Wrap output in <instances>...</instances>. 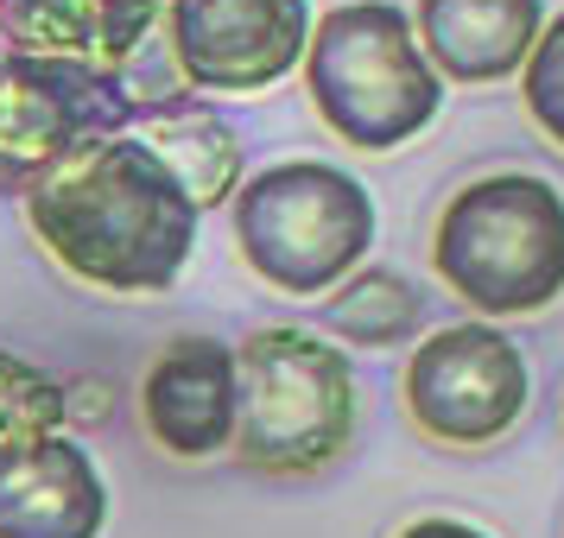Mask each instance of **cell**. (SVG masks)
I'll use <instances>...</instances> for the list:
<instances>
[{
    "instance_id": "obj_1",
    "label": "cell",
    "mask_w": 564,
    "mask_h": 538,
    "mask_svg": "<svg viewBox=\"0 0 564 538\" xmlns=\"http://www.w3.org/2000/svg\"><path fill=\"white\" fill-rule=\"evenodd\" d=\"M26 222L70 279L121 298L172 292L197 248V204L133 133H115L32 184Z\"/></svg>"
},
{
    "instance_id": "obj_2",
    "label": "cell",
    "mask_w": 564,
    "mask_h": 538,
    "mask_svg": "<svg viewBox=\"0 0 564 538\" xmlns=\"http://www.w3.org/2000/svg\"><path fill=\"white\" fill-rule=\"evenodd\" d=\"M299 70L317 121L356 153H400L444 108V83L412 39V13L393 0H343L317 13Z\"/></svg>"
},
{
    "instance_id": "obj_3",
    "label": "cell",
    "mask_w": 564,
    "mask_h": 538,
    "mask_svg": "<svg viewBox=\"0 0 564 538\" xmlns=\"http://www.w3.org/2000/svg\"><path fill=\"white\" fill-rule=\"evenodd\" d=\"M432 273L482 317H539L564 298V190L533 172L463 184L437 209Z\"/></svg>"
},
{
    "instance_id": "obj_4",
    "label": "cell",
    "mask_w": 564,
    "mask_h": 538,
    "mask_svg": "<svg viewBox=\"0 0 564 538\" xmlns=\"http://www.w3.org/2000/svg\"><path fill=\"white\" fill-rule=\"evenodd\" d=\"M349 355L311 330L267 323L235 342V457L260 475H317L356 443Z\"/></svg>"
},
{
    "instance_id": "obj_5",
    "label": "cell",
    "mask_w": 564,
    "mask_h": 538,
    "mask_svg": "<svg viewBox=\"0 0 564 538\" xmlns=\"http://www.w3.org/2000/svg\"><path fill=\"white\" fill-rule=\"evenodd\" d=\"M229 204L235 248L248 260V273L285 298L336 292L368 260L375 229H381L368 184L324 158H280L254 178H241Z\"/></svg>"
},
{
    "instance_id": "obj_6",
    "label": "cell",
    "mask_w": 564,
    "mask_h": 538,
    "mask_svg": "<svg viewBox=\"0 0 564 538\" xmlns=\"http://www.w3.org/2000/svg\"><path fill=\"white\" fill-rule=\"evenodd\" d=\"M140 121L128 102V83L108 64H77V57H0V190L26 197L39 178L77 153L102 146Z\"/></svg>"
},
{
    "instance_id": "obj_7",
    "label": "cell",
    "mask_w": 564,
    "mask_h": 538,
    "mask_svg": "<svg viewBox=\"0 0 564 538\" xmlns=\"http://www.w3.org/2000/svg\"><path fill=\"white\" fill-rule=\"evenodd\" d=\"M412 425L444 450H488L527 418L533 367L520 342L495 323H444L406 361Z\"/></svg>"
},
{
    "instance_id": "obj_8",
    "label": "cell",
    "mask_w": 564,
    "mask_h": 538,
    "mask_svg": "<svg viewBox=\"0 0 564 538\" xmlns=\"http://www.w3.org/2000/svg\"><path fill=\"white\" fill-rule=\"evenodd\" d=\"M159 32L191 96H260L305 64L311 0H165Z\"/></svg>"
},
{
    "instance_id": "obj_9",
    "label": "cell",
    "mask_w": 564,
    "mask_h": 538,
    "mask_svg": "<svg viewBox=\"0 0 564 538\" xmlns=\"http://www.w3.org/2000/svg\"><path fill=\"white\" fill-rule=\"evenodd\" d=\"M140 418L165 457L204 462L235 443V349L216 336L165 342L140 381Z\"/></svg>"
},
{
    "instance_id": "obj_10",
    "label": "cell",
    "mask_w": 564,
    "mask_h": 538,
    "mask_svg": "<svg viewBox=\"0 0 564 538\" xmlns=\"http://www.w3.org/2000/svg\"><path fill=\"white\" fill-rule=\"evenodd\" d=\"M108 482L70 431L0 450V538H102Z\"/></svg>"
},
{
    "instance_id": "obj_11",
    "label": "cell",
    "mask_w": 564,
    "mask_h": 538,
    "mask_svg": "<svg viewBox=\"0 0 564 538\" xmlns=\"http://www.w3.org/2000/svg\"><path fill=\"white\" fill-rule=\"evenodd\" d=\"M545 26V0H419V52L437 83H508Z\"/></svg>"
},
{
    "instance_id": "obj_12",
    "label": "cell",
    "mask_w": 564,
    "mask_h": 538,
    "mask_svg": "<svg viewBox=\"0 0 564 538\" xmlns=\"http://www.w3.org/2000/svg\"><path fill=\"white\" fill-rule=\"evenodd\" d=\"M153 0H0V39L26 57H77L121 70L159 32Z\"/></svg>"
},
{
    "instance_id": "obj_13",
    "label": "cell",
    "mask_w": 564,
    "mask_h": 538,
    "mask_svg": "<svg viewBox=\"0 0 564 538\" xmlns=\"http://www.w3.org/2000/svg\"><path fill=\"white\" fill-rule=\"evenodd\" d=\"M147 146L153 158L184 184V197L197 204V216L216 204H229L241 190V133L204 102H178L147 121Z\"/></svg>"
},
{
    "instance_id": "obj_14",
    "label": "cell",
    "mask_w": 564,
    "mask_h": 538,
    "mask_svg": "<svg viewBox=\"0 0 564 538\" xmlns=\"http://www.w3.org/2000/svg\"><path fill=\"white\" fill-rule=\"evenodd\" d=\"M324 323H330V336L356 342V349H393V342H412V336H419L425 298H419V285H412L406 273H393V266H356V273L330 292Z\"/></svg>"
},
{
    "instance_id": "obj_15",
    "label": "cell",
    "mask_w": 564,
    "mask_h": 538,
    "mask_svg": "<svg viewBox=\"0 0 564 538\" xmlns=\"http://www.w3.org/2000/svg\"><path fill=\"white\" fill-rule=\"evenodd\" d=\"M52 431H70V386L52 367L0 349V450Z\"/></svg>"
},
{
    "instance_id": "obj_16",
    "label": "cell",
    "mask_w": 564,
    "mask_h": 538,
    "mask_svg": "<svg viewBox=\"0 0 564 538\" xmlns=\"http://www.w3.org/2000/svg\"><path fill=\"white\" fill-rule=\"evenodd\" d=\"M520 102L533 114V128L564 146V13L558 20H545L533 39V52L520 64Z\"/></svg>"
},
{
    "instance_id": "obj_17",
    "label": "cell",
    "mask_w": 564,
    "mask_h": 538,
    "mask_svg": "<svg viewBox=\"0 0 564 538\" xmlns=\"http://www.w3.org/2000/svg\"><path fill=\"white\" fill-rule=\"evenodd\" d=\"M393 538H488V532H482V526H469V519H444V513H425V519L400 526Z\"/></svg>"
},
{
    "instance_id": "obj_18",
    "label": "cell",
    "mask_w": 564,
    "mask_h": 538,
    "mask_svg": "<svg viewBox=\"0 0 564 538\" xmlns=\"http://www.w3.org/2000/svg\"><path fill=\"white\" fill-rule=\"evenodd\" d=\"M153 7H165V0H153Z\"/></svg>"
}]
</instances>
